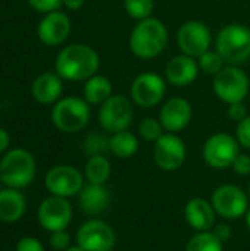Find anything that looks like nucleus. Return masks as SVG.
Wrapping results in <instances>:
<instances>
[{
    "mask_svg": "<svg viewBox=\"0 0 250 251\" xmlns=\"http://www.w3.org/2000/svg\"><path fill=\"white\" fill-rule=\"evenodd\" d=\"M228 116L231 118V121L234 122H242L243 119H246L249 116V110L246 107V104L243 101H239V103H233V104H228Z\"/></svg>",
    "mask_w": 250,
    "mask_h": 251,
    "instance_id": "nucleus-35",
    "label": "nucleus"
},
{
    "mask_svg": "<svg viewBox=\"0 0 250 251\" xmlns=\"http://www.w3.org/2000/svg\"><path fill=\"white\" fill-rule=\"evenodd\" d=\"M34 156L25 149H13L0 160V181L9 188H27L35 178Z\"/></svg>",
    "mask_w": 250,
    "mask_h": 251,
    "instance_id": "nucleus-3",
    "label": "nucleus"
},
{
    "mask_svg": "<svg viewBox=\"0 0 250 251\" xmlns=\"http://www.w3.org/2000/svg\"><path fill=\"white\" fill-rule=\"evenodd\" d=\"M16 251H46L40 240L34 237H24L16 243Z\"/></svg>",
    "mask_w": 250,
    "mask_h": 251,
    "instance_id": "nucleus-34",
    "label": "nucleus"
},
{
    "mask_svg": "<svg viewBox=\"0 0 250 251\" xmlns=\"http://www.w3.org/2000/svg\"><path fill=\"white\" fill-rule=\"evenodd\" d=\"M186 251H224V244L212 234V231L197 232L189 240Z\"/></svg>",
    "mask_w": 250,
    "mask_h": 251,
    "instance_id": "nucleus-26",
    "label": "nucleus"
},
{
    "mask_svg": "<svg viewBox=\"0 0 250 251\" xmlns=\"http://www.w3.org/2000/svg\"><path fill=\"white\" fill-rule=\"evenodd\" d=\"M9 144H10V137H9V134H7L3 128H0V153H4V151L7 150Z\"/></svg>",
    "mask_w": 250,
    "mask_h": 251,
    "instance_id": "nucleus-38",
    "label": "nucleus"
},
{
    "mask_svg": "<svg viewBox=\"0 0 250 251\" xmlns=\"http://www.w3.org/2000/svg\"><path fill=\"white\" fill-rule=\"evenodd\" d=\"M65 251H84V250H83V249H81V247L77 244V246H71L69 249H66Z\"/></svg>",
    "mask_w": 250,
    "mask_h": 251,
    "instance_id": "nucleus-40",
    "label": "nucleus"
},
{
    "mask_svg": "<svg viewBox=\"0 0 250 251\" xmlns=\"http://www.w3.org/2000/svg\"><path fill=\"white\" fill-rule=\"evenodd\" d=\"M44 185L52 196L69 199L80 194L84 187V176L74 166L57 165L46 174Z\"/></svg>",
    "mask_w": 250,
    "mask_h": 251,
    "instance_id": "nucleus-12",
    "label": "nucleus"
},
{
    "mask_svg": "<svg viewBox=\"0 0 250 251\" xmlns=\"http://www.w3.org/2000/svg\"><path fill=\"white\" fill-rule=\"evenodd\" d=\"M81 210L88 216L102 215L111 204V193L105 184H91L83 187L78 194Z\"/></svg>",
    "mask_w": 250,
    "mask_h": 251,
    "instance_id": "nucleus-20",
    "label": "nucleus"
},
{
    "mask_svg": "<svg viewBox=\"0 0 250 251\" xmlns=\"http://www.w3.org/2000/svg\"><path fill=\"white\" fill-rule=\"evenodd\" d=\"M215 50L227 65H240L250 59V28L243 24H228L215 38Z\"/></svg>",
    "mask_w": 250,
    "mask_h": 251,
    "instance_id": "nucleus-4",
    "label": "nucleus"
},
{
    "mask_svg": "<svg viewBox=\"0 0 250 251\" xmlns=\"http://www.w3.org/2000/svg\"><path fill=\"white\" fill-rule=\"evenodd\" d=\"M134 118L131 100L122 94H112L99 109V122L106 132L115 134L130 128Z\"/></svg>",
    "mask_w": 250,
    "mask_h": 251,
    "instance_id": "nucleus-7",
    "label": "nucleus"
},
{
    "mask_svg": "<svg viewBox=\"0 0 250 251\" xmlns=\"http://www.w3.org/2000/svg\"><path fill=\"white\" fill-rule=\"evenodd\" d=\"M211 203L217 215L230 221L245 216L249 209L248 194L237 185H231V184L218 187L212 193Z\"/></svg>",
    "mask_w": 250,
    "mask_h": 251,
    "instance_id": "nucleus-11",
    "label": "nucleus"
},
{
    "mask_svg": "<svg viewBox=\"0 0 250 251\" xmlns=\"http://www.w3.org/2000/svg\"><path fill=\"white\" fill-rule=\"evenodd\" d=\"M90 104L80 97H65L56 101L52 109V122L66 134L80 132L90 121Z\"/></svg>",
    "mask_w": 250,
    "mask_h": 251,
    "instance_id": "nucleus-5",
    "label": "nucleus"
},
{
    "mask_svg": "<svg viewBox=\"0 0 250 251\" xmlns=\"http://www.w3.org/2000/svg\"><path fill=\"white\" fill-rule=\"evenodd\" d=\"M202 153L208 166L214 169H225L231 168L233 162L240 154V144L234 135L217 132L205 141Z\"/></svg>",
    "mask_w": 250,
    "mask_h": 251,
    "instance_id": "nucleus-8",
    "label": "nucleus"
},
{
    "mask_svg": "<svg viewBox=\"0 0 250 251\" xmlns=\"http://www.w3.org/2000/svg\"><path fill=\"white\" fill-rule=\"evenodd\" d=\"M200 68L197 59L184 53L172 56L165 66V79L174 87H187L199 76Z\"/></svg>",
    "mask_w": 250,
    "mask_h": 251,
    "instance_id": "nucleus-18",
    "label": "nucleus"
},
{
    "mask_svg": "<svg viewBox=\"0 0 250 251\" xmlns=\"http://www.w3.org/2000/svg\"><path fill=\"white\" fill-rule=\"evenodd\" d=\"M214 91L217 97L227 104L245 101L250 91L249 76L239 66L225 65L224 69L214 76Z\"/></svg>",
    "mask_w": 250,
    "mask_h": 251,
    "instance_id": "nucleus-6",
    "label": "nucleus"
},
{
    "mask_svg": "<svg viewBox=\"0 0 250 251\" xmlns=\"http://www.w3.org/2000/svg\"><path fill=\"white\" fill-rule=\"evenodd\" d=\"M137 150H139V138L128 129L115 132L109 138V151L119 159L133 157L137 153Z\"/></svg>",
    "mask_w": 250,
    "mask_h": 251,
    "instance_id": "nucleus-24",
    "label": "nucleus"
},
{
    "mask_svg": "<svg viewBox=\"0 0 250 251\" xmlns=\"http://www.w3.org/2000/svg\"><path fill=\"white\" fill-rule=\"evenodd\" d=\"M177 44L181 53L197 59L212 47V31L203 21H186L177 31Z\"/></svg>",
    "mask_w": 250,
    "mask_h": 251,
    "instance_id": "nucleus-9",
    "label": "nucleus"
},
{
    "mask_svg": "<svg viewBox=\"0 0 250 251\" xmlns=\"http://www.w3.org/2000/svg\"><path fill=\"white\" fill-rule=\"evenodd\" d=\"M83 93L88 104H103L113 94V87L108 76L96 74L85 81Z\"/></svg>",
    "mask_w": 250,
    "mask_h": 251,
    "instance_id": "nucleus-23",
    "label": "nucleus"
},
{
    "mask_svg": "<svg viewBox=\"0 0 250 251\" xmlns=\"http://www.w3.org/2000/svg\"><path fill=\"white\" fill-rule=\"evenodd\" d=\"M38 38L46 46H59L71 34V19L66 13L55 10L43 16L37 28Z\"/></svg>",
    "mask_w": 250,
    "mask_h": 251,
    "instance_id": "nucleus-17",
    "label": "nucleus"
},
{
    "mask_svg": "<svg viewBox=\"0 0 250 251\" xmlns=\"http://www.w3.org/2000/svg\"><path fill=\"white\" fill-rule=\"evenodd\" d=\"M165 134V129L159 119L155 118H144L139 124V135L149 143H156L162 135Z\"/></svg>",
    "mask_w": 250,
    "mask_h": 251,
    "instance_id": "nucleus-29",
    "label": "nucleus"
},
{
    "mask_svg": "<svg viewBox=\"0 0 250 251\" xmlns=\"http://www.w3.org/2000/svg\"><path fill=\"white\" fill-rule=\"evenodd\" d=\"M231 168L234 169V172L237 175H242V176H246L250 174V156L249 154H245V153H240L236 160L233 162Z\"/></svg>",
    "mask_w": 250,
    "mask_h": 251,
    "instance_id": "nucleus-36",
    "label": "nucleus"
},
{
    "mask_svg": "<svg viewBox=\"0 0 250 251\" xmlns=\"http://www.w3.org/2000/svg\"><path fill=\"white\" fill-rule=\"evenodd\" d=\"M169 32L167 25L158 18H146L139 21L128 38L131 53L143 60L158 57L167 47Z\"/></svg>",
    "mask_w": 250,
    "mask_h": 251,
    "instance_id": "nucleus-2",
    "label": "nucleus"
},
{
    "mask_svg": "<svg viewBox=\"0 0 250 251\" xmlns=\"http://www.w3.org/2000/svg\"><path fill=\"white\" fill-rule=\"evenodd\" d=\"M49 244L53 250L65 251L66 249L71 247V237L69 234L63 229V231H56V232H50V240Z\"/></svg>",
    "mask_w": 250,
    "mask_h": 251,
    "instance_id": "nucleus-31",
    "label": "nucleus"
},
{
    "mask_svg": "<svg viewBox=\"0 0 250 251\" xmlns=\"http://www.w3.org/2000/svg\"><path fill=\"white\" fill-rule=\"evenodd\" d=\"M111 172L112 166L106 156H90L84 169L85 179L91 184H106Z\"/></svg>",
    "mask_w": 250,
    "mask_h": 251,
    "instance_id": "nucleus-25",
    "label": "nucleus"
},
{
    "mask_svg": "<svg viewBox=\"0 0 250 251\" xmlns=\"http://www.w3.org/2000/svg\"><path fill=\"white\" fill-rule=\"evenodd\" d=\"M184 219L196 232H206L214 228L217 212L214 210L211 201L196 197L187 201L184 207Z\"/></svg>",
    "mask_w": 250,
    "mask_h": 251,
    "instance_id": "nucleus-19",
    "label": "nucleus"
},
{
    "mask_svg": "<svg viewBox=\"0 0 250 251\" xmlns=\"http://www.w3.org/2000/svg\"><path fill=\"white\" fill-rule=\"evenodd\" d=\"M27 210V199L16 188L0 190V221L4 224L18 222Z\"/></svg>",
    "mask_w": 250,
    "mask_h": 251,
    "instance_id": "nucleus-22",
    "label": "nucleus"
},
{
    "mask_svg": "<svg viewBox=\"0 0 250 251\" xmlns=\"http://www.w3.org/2000/svg\"><path fill=\"white\" fill-rule=\"evenodd\" d=\"M32 9L41 13H49L57 10L60 6H63V0H28Z\"/></svg>",
    "mask_w": 250,
    "mask_h": 251,
    "instance_id": "nucleus-33",
    "label": "nucleus"
},
{
    "mask_svg": "<svg viewBox=\"0 0 250 251\" xmlns=\"http://www.w3.org/2000/svg\"><path fill=\"white\" fill-rule=\"evenodd\" d=\"M124 7L130 18L141 21L152 16L155 10V0H124Z\"/></svg>",
    "mask_w": 250,
    "mask_h": 251,
    "instance_id": "nucleus-28",
    "label": "nucleus"
},
{
    "mask_svg": "<svg viewBox=\"0 0 250 251\" xmlns=\"http://www.w3.org/2000/svg\"><path fill=\"white\" fill-rule=\"evenodd\" d=\"M197 63L203 74L212 75V76H215L218 72H221L224 69V66L227 65L224 62L222 56L217 50H211V49L208 51H205L200 57H197Z\"/></svg>",
    "mask_w": 250,
    "mask_h": 251,
    "instance_id": "nucleus-27",
    "label": "nucleus"
},
{
    "mask_svg": "<svg viewBox=\"0 0 250 251\" xmlns=\"http://www.w3.org/2000/svg\"><path fill=\"white\" fill-rule=\"evenodd\" d=\"M131 100L134 104L150 109L158 106L167 94V79L156 72H143L131 82Z\"/></svg>",
    "mask_w": 250,
    "mask_h": 251,
    "instance_id": "nucleus-10",
    "label": "nucleus"
},
{
    "mask_svg": "<svg viewBox=\"0 0 250 251\" xmlns=\"http://www.w3.org/2000/svg\"><path fill=\"white\" fill-rule=\"evenodd\" d=\"M249 197H250V184H249Z\"/></svg>",
    "mask_w": 250,
    "mask_h": 251,
    "instance_id": "nucleus-42",
    "label": "nucleus"
},
{
    "mask_svg": "<svg viewBox=\"0 0 250 251\" xmlns=\"http://www.w3.org/2000/svg\"><path fill=\"white\" fill-rule=\"evenodd\" d=\"M245 218H246V225H248V228H249L250 231V207L248 209V213L245 215Z\"/></svg>",
    "mask_w": 250,
    "mask_h": 251,
    "instance_id": "nucleus-41",
    "label": "nucleus"
},
{
    "mask_svg": "<svg viewBox=\"0 0 250 251\" xmlns=\"http://www.w3.org/2000/svg\"><path fill=\"white\" fill-rule=\"evenodd\" d=\"M115 241L112 226L100 219H90L77 231V244L84 251H112Z\"/></svg>",
    "mask_w": 250,
    "mask_h": 251,
    "instance_id": "nucleus-14",
    "label": "nucleus"
},
{
    "mask_svg": "<svg viewBox=\"0 0 250 251\" xmlns=\"http://www.w3.org/2000/svg\"><path fill=\"white\" fill-rule=\"evenodd\" d=\"M0 190H1V181H0Z\"/></svg>",
    "mask_w": 250,
    "mask_h": 251,
    "instance_id": "nucleus-43",
    "label": "nucleus"
},
{
    "mask_svg": "<svg viewBox=\"0 0 250 251\" xmlns=\"http://www.w3.org/2000/svg\"><path fill=\"white\" fill-rule=\"evenodd\" d=\"M37 219L47 232L63 231L72 221V206L68 199L50 196L40 203Z\"/></svg>",
    "mask_w": 250,
    "mask_h": 251,
    "instance_id": "nucleus-13",
    "label": "nucleus"
},
{
    "mask_svg": "<svg viewBox=\"0 0 250 251\" xmlns=\"http://www.w3.org/2000/svg\"><path fill=\"white\" fill-rule=\"evenodd\" d=\"M236 138H237L240 146L250 150V115L246 119H243L242 122L237 124Z\"/></svg>",
    "mask_w": 250,
    "mask_h": 251,
    "instance_id": "nucleus-32",
    "label": "nucleus"
},
{
    "mask_svg": "<svg viewBox=\"0 0 250 251\" xmlns=\"http://www.w3.org/2000/svg\"><path fill=\"white\" fill-rule=\"evenodd\" d=\"M62 91H63L62 78L57 74H52V72L38 75L31 87L32 97L41 104H52L55 101H59Z\"/></svg>",
    "mask_w": 250,
    "mask_h": 251,
    "instance_id": "nucleus-21",
    "label": "nucleus"
},
{
    "mask_svg": "<svg viewBox=\"0 0 250 251\" xmlns=\"http://www.w3.org/2000/svg\"><path fill=\"white\" fill-rule=\"evenodd\" d=\"M85 150L90 156H105L109 151V138L102 134H91L85 141Z\"/></svg>",
    "mask_w": 250,
    "mask_h": 251,
    "instance_id": "nucleus-30",
    "label": "nucleus"
},
{
    "mask_svg": "<svg viewBox=\"0 0 250 251\" xmlns=\"http://www.w3.org/2000/svg\"><path fill=\"white\" fill-rule=\"evenodd\" d=\"M85 0H63V6L69 10H78L84 6Z\"/></svg>",
    "mask_w": 250,
    "mask_h": 251,
    "instance_id": "nucleus-39",
    "label": "nucleus"
},
{
    "mask_svg": "<svg viewBox=\"0 0 250 251\" xmlns=\"http://www.w3.org/2000/svg\"><path fill=\"white\" fill-rule=\"evenodd\" d=\"M187 156L186 144L177 134L165 132L153 147V160L162 171L174 172L184 163Z\"/></svg>",
    "mask_w": 250,
    "mask_h": 251,
    "instance_id": "nucleus-15",
    "label": "nucleus"
},
{
    "mask_svg": "<svg viewBox=\"0 0 250 251\" xmlns=\"http://www.w3.org/2000/svg\"><path fill=\"white\" fill-rule=\"evenodd\" d=\"M193 118V107L184 97H172L167 100L159 112V121L165 132L178 134L184 131Z\"/></svg>",
    "mask_w": 250,
    "mask_h": 251,
    "instance_id": "nucleus-16",
    "label": "nucleus"
},
{
    "mask_svg": "<svg viewBox=\"0 0 250 251\" xmlns=\"http://www.w3.org/2000/svg\"><path fill=\"white\" fill-rule=\"evenodd\" d=\"M212 234L224 244V243H227L231 238V226L227 225V224H220V225H217L214 228Z\"/></svg>",
    "mask_w": 250,
    "mask_h": 251,
    "instance_id": "nucleus-37",
    "label": "nucleus"
},
{
    "mask_svg": "<svg viewBox=\"0 0 250 251\" xmlns=\"http://www.w3.org/2000/svg\"><path fill=\"white\" fill-rule=\"evenodd\" d=\"M55 68L62 79L87 81L97 74L100 68V56L88 44H69L59 51Z\"/></svg>",
    "mask_w": 250,
    "mask_h": 251,
    "instance_id": "nucleus-1",
    "label": "nucleus"
}]
</instances>
